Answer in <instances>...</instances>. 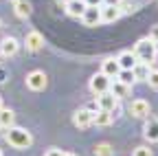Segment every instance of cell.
I'll return each instance as SVG.
<instances>
[{
	"mask_svg": "<svg viewBox=\"0 0 158 156\" xmlns=\"http://www.w3.org/2000/svg\"><path fill=\"white\" fill-rule=\"evenodd\" d=\"M5 139H7V143H9L11 147H15V150H27V147H31V143H33L31 132H27L24 128H15V125L7 128Z\"/></svg>",
	"mask_w": 158,
	"mask_h": 156,
	"instance_id": "cell-1",
	"label": "cell"
},
{
	"mask_svg": "<svg viewBox=\"0 0 158 156\" xmlns=\"http://www.w3.org/2000/svg\"><path fill=\"white\" fill-rule=\"evenodd\" d=\"M156 48H158V46L149 40V37H143V40H138V42L134 44V55H136L138 62L152 66V62L156 60V53H158Z\"/></svg>",
	"mask_w": 158,
	"mask_h": 156,
	"instance_id": "cell-2",
	"label": "cell"
},
{
	"mask_svg": "<svg viewBox=\"0 0 158 156\" xmlns=\"http://www.w3.org/2000/svg\"><path fill=\"white\" fill-rule=\"evenodd\" d=\"M118 97H114V92L112 90H106V92H101V95H97V106L101 108V110H108V112H116L118 110Z\"/></svg>",
	"mask_w": 158,
	"mask_h": 156,
	"instance_id": "cell-3",
	"label": "cell"
},
{
	"mask_svg": "<svg viewBox=\"0 0 158 156\" xmlns=\"http://www.w3.org/2000/svg\"><path fill=\"white\" fill-rule=\"evenodd\" d=\"M149 101H145V99H134L130 106H127V112L134 116V119H147L149 116Z\"/></svg>",
	"mask_w": 158,
	"mask_h": 156,
	"instance_id": "cell-4",
	"label": "cell"
},
{
	"mask_svg": "<svg viewBox=\"0 0 158 156\" xmlns=\"http://www.w3.org/2000/svg\"><path fill=\"white\" fill-rule=\"evenodd\" d=\"M110 84H112V79H110L108 75L97 73V75H92V79H90V90H92L94 95H101V92L110 90Z\"/></svg>",
	"mask_w": 158,
	"mask_h": 156,
	"instance_id": "cell-5",
	"label": "cell"
},
{
	"mask_svg": "<svg viewBox=\"0 0 158 156\" xmlns=\"http://www.w3.org/2000/svg\"><path fill=\"white\" fill-rule=\"evenodd\" d=\"M46 73L44 70H33V73H29L27 75V86L31 88V90H44L46 88Z\"/></svg>",
	"mask_w": 158,
	"mask_h": 156,
	"instance_id": "cell-6",
	"label": "cell"
},
{
	"mask_svg": "<svg viewBox=\"0 0 158 156\" xmlns=\"http://www.w3.org/2000/svg\"><path fill=\"white\" fill-rule=\"evenodd\" d=\"M143 136L149 143H158V116H147L145 125H143Z\"/></svg>",
	"mask_w": 158,
	"mask_h": 156,
	"instance_id": "cell-7",
	"label": "cell"
},
{
	"mask_svg": "<svg viewBox=\"0 0 158 156\" xmlns=\"http://www.w3.org/2000/svg\"><path fill=\"white\" fill-rule=\"evenodd\" d=\"M92 121H94V112L88 108H81L73 114V123L77 128H88V125H92Z\"/></svg>",
	"mask_w": 158,
	"mask_h": 156,
	"instance_id": "cell-8",
	"label": "cell"
},
{
	"mask_svg": "<svg viewBox=\"0 0 158 156\" xmlns=\"http://www.w3.org/2000/svg\"><path fill=\"white\" fill-rule=\"evenodd\" d=\"M81 20L86 27H97L101 24V7H88L81 15Z\"/></svg>",
	"mask_w": 158,
	"mask_h": 156,
	"instance_id": "cell-9",
	"label": "cell"
},
{
	"mask_svg": "<svg viewBox=\"0 0 158 156\" xmlns=\"http://www.w3.org/2000/svg\"><path fill=\"white\" fill-rule=\"evenodd\" d=\"M24 46H27V51H40V48L44 46V37H42V33L29 31L27 37H24Z\"/></svg>",
	"mask_w": 158,
	"mask_h": 156,
	"instance_id": "cell-10",
	"label": "cell"
},
{
	"mask_svg": "<svg viewBox=\"0 0 158 156\" xmlns=\"http://www.w3.org/2000/svg\"><path fill=\"white\" fill-rule=\"evenodd\" d=\"M20 48V42L15 40V37H5L2 44H0V55L2 57H13Z\"/></svg>",
	"mask_w": 158,
	"mask_h": 156,
	"instance_id": "cell-11",
	"label": "cell"
},
{
	"mask_svg": "<svg viewBox=\"0 0 158 156\" xmlns=\"http://www.w3.org/2000/svg\"><path fill=\"white\" fill-rule=\"evenodd\" d=\"M86 9H88L86 0H68L66 2V13L73 15V18H81Z\"/></svg>",
	"mask_w": 158,
	"mask_h": 156,
	"instance_id": "cell-12",
	"label": "cell"
},
{
	"mask_svg": "<svg viewBox=\"0 0 158 156\" xmlns=\"http://www.w3.org/2000/svg\"><path fill=\"white\" fill-rule=\"evenodd\" d=\"M101 73L103 75H108L110 79H116V75L121 73V64H118V60H106L103 64H101Z\"/></svg>",
	"mask_w": 158,
	"mask_h": 156,
	"instance_id": "cell-13",
	"label": "cell"
},
{
	"mask_svg": "<svg viewBox=\"0 0 158 156\" xmlns=\"http://www.w3.org/2000/svg\"><path fill=\"white\" fill-rule=\"evenodd\" d=\"M112 119H114V114L112 112H108V110H101V108H97V112H94V125H99V128H106V125H110L112 123Z\"/></svg>",
	"mask_w": 158,
	"mask_h": 156,
	"instance_id": "cell-14",
	"label": "cell"
},
{
	"mask_svg": "<svg viewBox=\"0 0 158 156\" xmlns=\"http://www.w3.org/2000/svg\"><path fill=\"white\" fill-rule=\"evenodd\" d=\"M116 60H118V64H121V68H127V70H132L136 66V62H138L136 55H134V51H123Z\"/></svg>",
	"mask_w": 158,
	"mask_h": 156,
	"instance_id": "cell-15",
	"label": "cell"
},
{
	"mask_svg": "<svg viewBox=\"0 0 158 156\" xmlns=\"http://www.w3.org/2000/svg\"><path fill=\"white\" fill-rule=\"evenodd\" d=\"M110 90L114 92V97L123 99V97H130V92H132V86H127V84H123V82L114 79V84H110Z\"/></svg>",
	"mask_w": 158,
	"mask_h": 156,
	"instance_id": "cell-16",
	"label": "cell"
},
{
	"mask_svg": "<svg viewBox=\"0 0 158 156\" xmlns=\"http://www.w3.org/2000/svg\"><path fill=\"white\" fill-rule=\"evenodd\" d=\"M13 11H15L18 18H29L33 9H31L29 0H15V2H13Z\"/></svg>",
	"mask_w": 158,
	"mask_h": 156,
	"instance_id": "cell-17",
	"label": "cell"
},
{
	"mask_svg": "<svg viewBox=\"0 0 158 156\" xmlns=\"http://www.w3.org/2000/svg\"><path fill=\"white\" fill-rule=\"evenodd\" d=\"M118 15H121V9L118 7H101V22H114L118 20Z\"/></svg>",
	"mask_w": 158,
	"mask_h": 156,
	"instance_id": "cell-18",
	"label": "cell"
},
{
	"mask_svg": "<svg viewBox=\"0 0 158 156\" xmlns=\"http://www.w3.org/2000/svg\"><path fill=\"white\" fill-rule=\"evenodd\" d=\"M13 119H15L13 110H9V108H2V110H0V125H2V128H11V125H13Z\"/></svg>",
	"mask_w": 158,
	"mask_h": 156,
	"instance_id": "cell-19",
	"label": "cell"
},
{
	"mask_svg": "<svg viewBox=\"0 0 158 156\" xmlns=\"http://www.w3.org/2000/svg\"><path fill=\"white\" fill-rule=\"evenodd\" d=\"M132 70H134V77H136V82H138V79H147V75H149V64L136 62V66H134Z\"/></svg>",
	"mask_w": 158,
	"mask_h": 156,
	"instance_id": "cell-20",
	"label": "cell"
},
{
	"mask_svg": "<svg viewBox=\"0 0 158 156\" xmlns=\"http://www.w3.org/2000/svg\"><path fill=\"white\" fill-rule=\"evenodd\" d=\"M116 79H118V82H123V84H127V86H134V82H136V77H134V70L121 68V73L116 75Z\"/></svg>",
	"mask_w": 158,
	"mask_h": 156,
	"instance_id": "cell-21",
	"label": "cell"
},
{
	"mask_svg": "<svg viewBox=\"0 0 158 156\" xmlns=\"http://www.w3.org/2000/svg\"><path fill=\"white\" fill-rule=\"evenodd\" d=\"M94 156H114V150H112V145H108V143H99V145L94 147Z\"/></svg>",
	"mask_w": 158,
	"mask_h": 156,
	"instance_id": "cell-22",
	"label": "cell"
},
{
	"mask_svg": "<svg viewBox=\"0 0 158 156\" xmlns=\"http://www.w3.org/2000/svg\"><path fill=\"white\" fill-rule=\"evenodd\" d=\"M154 90H158V70H149V75H147V79H145Z\"/></svg>",
	"mask_w": 158,
	"mask_h": 156,
	"instance_id": "cell-23",
	"label": "cell"
},
{
	"mask_svg": "<svg viewBox=\"0 0 158 156\" xmlns=\"http://www.w3.org/2000/svg\"><path fill=\"white\" fill-rule=\"evenodd\" d=\"M132 156H152V150H149V147H145V145L134 147V150H132Z\"/></svg>",
	"mask_w": 158,
	"mask_h": 156,
	"instance_id": "cell-24",
	"label": "cell"
},
{
	"mask_svg": "<svg viewBox=\"0 0 158 156\" xmlns=\"http://www.w3.org/2000/svg\"><path fill=\"white\" fill-rule=\"evenodd\" d=\"M149 40H152V42H154V44L158 46V24H156V27H154V29L149 31Z\"/></svg>",
	"mask_w": 158,
	"mask_h": 156,
	"instance_id": "cell-25",
	"label": "cell"
},
{
	"mask_svg": "<svg viewBox=\"0 0 158 156\" xmlns=\"http://www.w3.org/2000/svg\"><path fill=\"white\" fill-rule=\"evenodd\" d=\"M103 7H121V0H103Z\"/></svg>",
	"mask_w": 158,
	"mask_h": 156,
	"instance_id": "cell-26",
	"label": "cell"
},
{
	"mask_svg": "<svg viewBox=\"0 0 158 156\" xmlns=\"http://www.w3.org/2000/svg\"><path fill=\"white\" fill-rule=\"evenodd\" d=\"M88 7H103V0H86Z\"/></svg>",
	"mask_w": 158,
	"mask_h": 156,
	"instance_id": "cell-27",
	"label": "cell"
},
{
	"mask_svg": "<svg viewBox=\"0 0 158 156\" xmlns=\"http://www.w3.org/2000/svg\"><path fill=\"white\" fill-rule=\"evenodd\" d=\"M46 156H62V150H57V147H51L46 152Z\"/></svg>",
	"mask_w": 158,
	"mask_h": 156,
	"instance_id": "cell-28",
	"label": "cell"
},
{
	"mask_svg": "<svg viewBox=\"0 0 158 156\" xmlns=\"http://www.w3.org/2000/svg\"><path fill=\"white\" fill-rule=\"evenodd\" d=\"M62 156H77V154H73V152H62Z\"/></svg>",
	"mask_w": 158,
	"mask_h": 156,
	"instance_id": "cell-29",
	"label": "cell"
},
{
	"mask_svg": "<svg viewBox=\"0 0 158 156\" xmlns=\"http://www.w3.org/2000/svg\"><path fill=\"white\" fill-rule=\"evenodd\" d=\"M0 110H2V97H0Z\"/></svg>",
	"mask_w": 158,
	"mask_h": 156,
	"instance_id": "cell-30",
	"label": "cell"
},
{
	"mask_svg": "<svg viewBox=\"0 0 158 156\" xmlns=\"http://www.w3.org/2000/svg\"><path fill=\"white\" fill-rule=\"evenodd\" d=\"M0 156H2V150H0Z\"/></svg>",
	"mask_w": 158,
	"mask_h": 156,
	"instance_id": "cell-31",
	"label": "cell"
},
{
	"mask_svg": "<svg viewBox=\"0 0 158 156\" xmlns=\"http://www.w3.org/2000/svg\"><path fill=\"white\" fill-rule=\"evenodd\" d=\"M0 130H2V125H0Z\"/></svg>",
	"mask_w": 158,
	"mask_h": 156,
	"instance_id": "cell-32",
	"label": "cell"
},
{
	"mask_svg": "<svg viewBox=\"0 0 158 156\" xmlns=\"http://www.w3.org/2000/svg\"><path fill=\"white\" fill-rule=\"evenodd\" d=\"M0 27H2V22H0Z\"/></svg>",
	"mask_w": 158,
	"mask_h": 156,
	"instance_id": "cell-33",
	"label": "cell"
}]
</instances>
